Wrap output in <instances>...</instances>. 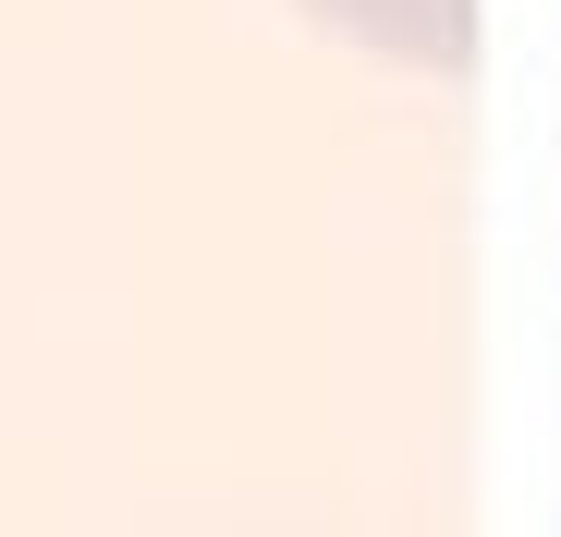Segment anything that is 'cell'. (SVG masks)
Here are the masks:
<instances>
[{
	"label": "cell",
	"instance_id": "6da1fadb",
	"mask_svg": "<svg viewBox=\"0 0 561 537\" xmlns=\"http://www.w3.org/2000/svg\"><path fill=\"white\" fill-rule=\"evenodd\" d=\"M354 37H391L415 61H463V0H330Z\"/></svg>",
	"mask_w": 561,
	"mask_h": 537
}]
</instances>
